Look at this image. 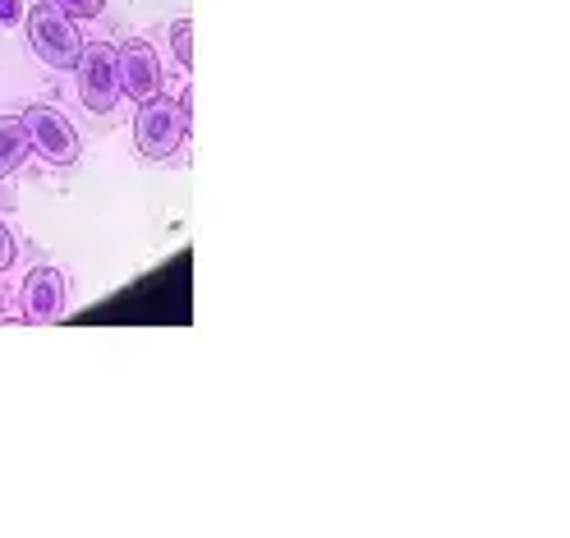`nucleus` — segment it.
<instances>
[{
	"instance_id": "nucleus-11",
	"label": "nucleus",
	"mask_w": 570,
	"mask_h": 538,
	"mask_svg": "<svg viewBox=\"0 0 570 538\" xmlns=\"http://www.w3.org/2000/svg\"><path fill=\"white\" fill-rule=\"evenodd\" d=\"M19 14H23V0H0V23H19Z\"/></svg>"
},
{
	"instance_id": "nucleus-7",
	"label": "nucleus",
	"mask_w": 570,
	"mask_h": 538,
	"mask_svg": "<svg viewBox=\"0 0 570 538\" xmlns=\"http://www.w3.org/2000/svg\"><path fill=\"white\" fill-rule=\"evenodd\" d=\"M32 153V138L19 116H0V179L14 175Z\"/></svg>"
},
{
	"instance_id": "nucleus-4",
	"label": "nucleus",
	"mask_w": 570,
	"mask_h": 538,
	"mask_svg": "<svg viewBox=\"0 0 570 538\" xmlns=\"http://www.w3.org/2000/svg\"><path fill=\"white\" fill-rule=\"evenodd\" d=\"M19 120L32 138V148H38L51 166H75L79 162V129L69 125L56 106H28Z\"/></svg>"
},
{
	"instance_id": "nucleus-8",
	"label": "nucleus",
	"mask_w": 570,
	"mask_h": 538,
	"mask_svg": "<svg viewBox=\"0 0 570 538\" xmlns=\"http://www.w3.org/2000/svg\"><path fill=\"white\" fill-rule=\"evenodd\" d=\"M170 51H175V60H180L185 69L194 65V23L189 19H175L170 23Z\"/></svg>"
},
{
	"instance_id": "nucleus-10",
	"label": "nucleus",
	"mask_w": 570,
	"mask_h": 538,
	"mask_svg": "<svg viewBox=\"0 0 570 538\" xmlns=\"http://www.w3.org/2000/svg\"><path fill=\"white\" fill-rule=\"evenodd\" d=\"M19 263V244H14V231L0 222V272H10Z\"/></svg>"
},
{
	"instance_id": "nucleus-6",
	"label": "nucleus",
	"mask_w": 570,
	"mask_h": 538,
	"mask_svg": "<svg viewBox=\"0 0 570 538\" xmlns=\"http://www.w3.org/2000/svg\"><path fill=\"white\" fill-rule=\"evenodd\" d=\"M65 272L60 267H32L23 281V313L28 322H56L65 313Z\"/></svg>"
},
{
	"instance_id": "nucleus-1",
	"label": "nucleus",
	"mask_w": 570,
	"mask_h": 538,
	"mask_svg": "<svg viewBox=\"0 0 570 538\" xmlns=\"http://www.w3.org/2000/svg\"><path fill=\"white\" fill-rule=\"evenodd\" d=\"M185 134H189V97H180V101H166V97L142 101V111L134 120V148H138V157L170 162L175 153H180Z\"/></svg>"
},
{
	"instance_id": "nucleus-5",
	"label": "nucleus",
	"mask_w": 570,
	"mask_h": 538,
	"mask_svg": "<svg viewBox=\"0 0 570 538\" xmlns=\"http://www.w3.org/2000/svg\"><path fill=\"white\" fill-rule=\"evenodd\" d=\"M116 75H120V92H129L134 101L161 97V60L142 38H134L116 51Z\"/></svg>"
},
{
	"instance_id": "nucleus-9",
	"label": "nucleus",
	"mask_w": 570,
	"mask_h": 538,
	"mask_svg": "<svg viewBox=\"0 0 570 538\" xmlns=\"http://www.w3.org/2000/svg\"><path fill=\"white\" fill-rule=\"evenodd\" d=\"M47 6H56L69 19H97L106 10V0H47Z\"/></svg>"
},
{
	"instance_id": "nucleus-3",
	"label": "nucleus",
	"mask_w": 570,
	"mask_h": 538,
	"mask_svg": "<svg viewBox=\"0 0 570 538\" xmlns=\"http://www.w3.org/2000/svg\"><path fill=\"white\" fill-rule=\"evenodd\" d=\"M75 69H79V101L88 106V111L92 116L116 111V101L125 97L120 92V75H116V47H106V42L83 47Z\"/></svg>"
},
{
	"instance_id": "nucleus-2",
	"label": "nucleus",
	"mask_w": 570,
	"mask_h": 538,
	"mask_svg": "<svg viewBox=\"0 0 570 538\" xmlns=\"http://www.w3.org/2000/svg\"><path fill=\"white\" fill-rule=\"evenodd\" d=\"M23 23H28V47L38 51L42 65H51V69H75L79 65L83 38H79V28L69 14H60L56 6L38 0V6L23 14Z\"/></svg>"
}]
</instances>
